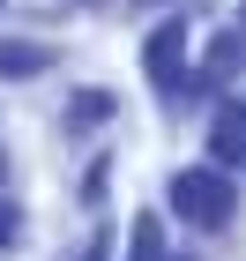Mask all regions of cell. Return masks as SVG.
Instances as JSON below:
<instances>
[{"instance_id":"8","label":"cell","mask_w":246,"mask_h":261,"mask_svg":"<svg viewBox=\"0 0 246 261\" xmlns=\"http://www.w3.org/2000/svg\"><path fill=\"white\" fill-rule=\"evenodd\" d=\"M82 8H97V0H82Z\"/></svg>"},{"instance_id":"4","label":"cell","mask_w":246,"mask_h":261,"mask_svg":"<svg viewBox=\"0 0 246 261\" xmlns=\"http://www.w3.org/2000/svg\"><path fill=\"white\" fill-rule=\"evenodd\" d=\"M239 60H246V38H239V30H224V38H209V60H202V75L186 82V90H209V82H224V75H231Z\"/></svg>"},{"instance_id":"11","label":"cell","mask_w":246,"mask_h":261,"mask_svg":"<svg viewBox=\"0 0 246 261\" xmlns=\"http://www.w3.org/2000/svg\"><path fill=\"white\" fill-rule=\"evenodd\" d=\"M164 261H172V254H164Z\"/></svg>"},{"instance_id":"7","label":"cell","mask_w":246,"mask_h":261,"mask_svg":"<svg viewBox=\"0 0 246 261\" xmlns=\"http://www.w3.org/2000/svg\"><path fill=\"white\" fill-rule=\"evenodd\" d=\"M15 239H22V209H15V201H0V254H8Z\"/></svg>"},{"instance_id":"5","label":"cell","mask_w":246,"mask_h":261,"mask_svg":"<svg viewBox=\"0 0 246 261\" xmlns=\"http://www.w3.org/2000/svg\"><path fill=\"white\" fill-rule=\"evenodd\" d=\"M45 45H22V38H0V82H30V75H45Z\"/></svg>"},{"instance_id":"3","label":"cell","mask_w":246,"mask_h":261,"mask_svg":"<svg viewBox=\"0 0 246 261\" xmlns=\"http://www.w3.org/2000/svg\"><path fill=\"white\" fill-rule=\"evenodd\" d=\"M209 164L246 172V112H239V105H231V112H216V127H209Z\"/></svg>"},{"instance_id":"1","label":"cell","mask_w":246,"mask_h":261,"mask_svg":"<svg viewBox=\"0 0 246 261\" xmlns=\"http://www.w3.org/2000/svg\"><path fill=\"white\" fill-rule=\"evenodd\" d=\"M164 201H172V217H186V231H224L239 209V179L224 164H186V172H172Z\"/></svg>"},{"instance_id":"2","label":"cell","mask_w":246,"mask_h":261,"mask_svg":"<svg viewBox=\"0 0 246 261\" xmlns=\"http://www.w3.org/2000/svg\"><path fill=\"white\" fill-rule=\"evenodd\" d=\"M142 67H149V82H157L164 97H179L186 82V15H172V22H157L149 30V45H142Z\"/></svg>"},{"instance_id":"10","label":"cell","mask_w":246,"mask_h":261,"mask_svg":"<svg viewBox=\"0 0 246 261\" xmlns=\"http://www.w3.org/2000/svg\"><path fill=\"white\" fill-rule=\"evenodd\" d=\"M239 38H246V22H239Z\"/></svg>"},{"instance_id":"9","label":"cell","mask_w":246,"mask_h":261,"mask_svg":"<svg viewBox=\"0 0 246 261\" xmlns=\"http://www.w3.org/2000/svg\"><path fill=\"white\" fill-rule=\"evenodd\" d=\"M0 172H8V157H0Z\"/></svg>"},{"instance_id":"6","label":"cell","mask_w":246,"mask_h":261,"mask_svg":"<svg viewBox=\"0 0 246 261\" xmlns=\"http://www.w3.org/2000/svg\"><path fill=\"white\" fill-rule=\"evenodd\" d=\"M112 112H120L112 90H75V97H67V127H104Z\"/></svg>"}]
</instances>
